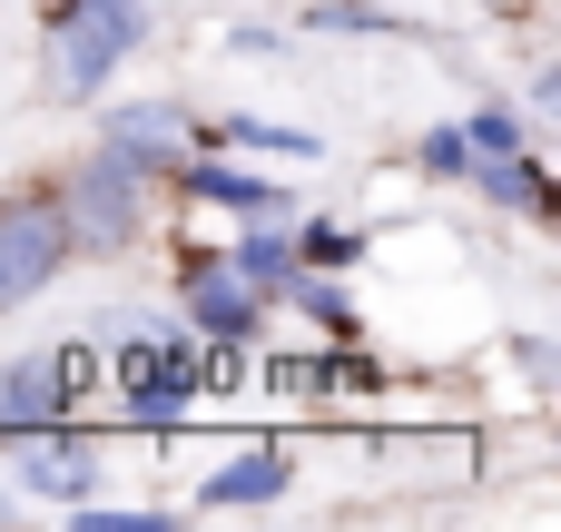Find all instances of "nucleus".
I'll use <instances>...</instances> for the list:
<instances>
[{"mask_svg":"<svg viewBox=\"0 0 561 532\" xmlns=\"http://www.w3.org/2000/svg\"><path fill=\"white\" fill-rule=\"evenodd\" d=\"M168 188L197 197V207H227V217H286V207H296L266 168H247V158H207V148H187V158L168 168Z\"/></svg>","mask_w":561,"mask_h":532,"instance_id":"6e6552de","label":"nucleus"},{"mask_svg":"<svg viewBox=\"0 0 561 532\" xmlns=\"http://www.w3.org/2000/svg\"><path fill=\"white\" fill-rule=\"evenodd\" d=\"M306 30H355V39H424V20H404V10H375V0H316V10H306Z\"/></svg>","mask_w":561,"mask_h":532,"instance_id":"4468645a","label":"nucleus"},{"mask_svg":"<svg viewBox=\"0 0 561 532\" xmlns=\"http://www.w3.org/2000/svg\"><path fill=\"white\" fill-rule=\"evenodd\" d=\"M414 168L424 178H463V128H424L414 138Z\"/></svg>","mask_w":561,"mask_h":532,"instance_id":"f3484780","label":"nucleus"},{"mask_svg":"<svg viewBox=\"0 0 561 532\" xmlns=\"http://www.w3.org/2000/svg\"><path fill=\"white\" fill-rule=\"evenodd\" d=\"M197 148H247V158H286V168H306V158H325V138L316 128H276V118H197Z\"/></svg>","mask_w":561,"mask_h":532,"instance_id":"f8f14e48","label":"nucleus"},{"mask_svg":"<svg viewBox=\"0 0 561 532\" xmlns=\"http://www.w3.org/2000/svg\"><path fill=\"white\" fill-rule=\"evenodd\" d=\"M59 415H69L59 355H20V365H0V444L39 434V425H59Z\"/></svg>","mask_w":561,"mask_h":532,"instance_id":"9d476101","label":"nucleus"},{"mask_svg":"<svg viewBox=\"0 0 561 532\" xmlns=\"http://www.w3.org/2000/svg\"><path fill=\"white\" fill-rule=\"evenodd\" d=\"M463 188L483 207H513V217H552V178H542V148H493V158H463Z\"/></svg>","mask_w":561,"mask_h":532,"instance_id":"1a4fd4ad","label":"nucleus"},{"mask_svg":"<svg viewBox=\"0 0 561 532\" xmlns=\"http://www.w3.org/2000/svg\"><path fill=\"white\" fill-rule=\"evenodd\" d=\"M148 207H158V178H138L128 158L89 148V158H79V178L59 188L69 257H128V247H138V227H148Z\"/></svg>","mask_w":561,"mask_h":532,"instance_id":"f03ea898","label":"nucleus"},{"mask_svg":"<svg viewBox=\"0 0 561 532\" xmlns=\"http://www.w3.org/2000/svg\"><path fill=\"white\" fill-rule=\"evenodd\" d=\"M454 128H463V158H493V148H533L523 109H503V99H473V118H454Z\"/></svg>","mask_w":561,"mask_h":532,"instance_id":"2eb2a0df","label":"nucleus"},{"mask_svg":"<svg viewBox=\"0 0 561 532\" xmlns=\"http://www.w3.org/2000/svg\"><path fill=\"white\" fill-rule=\"evenodd\" d=\"M227 267H237V276H256L266 296H286V276H296V237H286L276 217H256V227H237V237H227Z\"/></svg>","mask_w":561,"mask_h":532,"instance_id":"ddd939ff","label":"nucleus"},{"mask_svg":"<svg viewBox=\"0 0 561 532\" xmlns=\"http://www.w3.org/2000/svg\"><path fill=\"white\" fill-rule=\"evenodd\" d=\"M148 0H49V89L59 99H99L108 69L148 39Z\"/></svg>","mask_w":561,"mask_h":532,"instance_id":"f257e3e1","label":"nucleus"},{"mask_svg":"<svg viewBox=\"0 0 561 532\" xmlns=\"http://www.w3.org/2000/svg\"><path fill=\"white\" fill-rule=\"evenodd\" d=\"M20 494H39V503H89L99 494V434L89 425H39V434H20Z\"/></svg>","mask_w":561,"mask_h":532,"instance_id":"0eeeda50","label":"nucleus"},{"mask_svg":"<svg viewBox=\"0 0 561 532\" xmlns=\"http://www.w3.org/2000/svg\"><path fill=\"white\" fill-rule=\"evenodd\" d=\"M59 267H69V217H59V197H49V188H39V197H10V207H0V306L39 296Z\"/></svg>","mask_w":561,"mask_h":532,"instance_id":"423d86ee","label":"nucleus"},{"mask_svg":"<svg viewBox=\"0 0 561 532\" xmlns=\"http://www.w3.org/2000/svg\"><path fill=\"white\" fill-rule=\"evenodd\" d=\"M286 237H296V267H355V247H365V227H335V217H306Z\"/></svg>","mask_w":561,"mask_h":532,"instance_id":"dca6fc26","label":"nucleus"},{"mask_svg":"<svg viewBox=\"0 0 561 532\" xmlns=\"http://www.w3.org/2000/svg\"><path fill=\"white\" fill-rule=\"evenodd\" d=\"M178 306H187V326L207 336V346H256V326H266V286L256 276H237L227 267V247H187L178 257Z\"/></svg>","mask_w":561,"mask_h":532,"instance_id":"20e7f679","label":"nucleus"},{"mask_svg":"<svg viewBox=\"0 0 561 532\" xmlns=\"http://www.w3.org/2000/svg\"><path fill=\"white\" fill-rule=\"evenodd\" d=\"M99 148L168 188V168L197 148V109L187 99H118V109H99Z\"/></svg>","mask_w":561,"mask_h":532,"instance_id":"39448f33","label":"nucleus"},{"mask_svg":"<svg viewBox=\"0 0 561 532\" xmlns=\"http://www.w3.org/2000/svg\"><path fill=\"white\" fill-rule=\"evenodd\" d=\"M108 385H118V415L128 425H148V434H178L187 425V405L207 395V355H187V346H118L108 355Z\"/></svg>","mask_w":561,"mask_h":532,"instance_id":"7ed1b4c3","label":"nucleus"},{"mask_svg":"<svg viewBox=\"0 0 561 532\" xmlns=\"http://www.w3.org/2000/svg\"><path fill=\"white\" fill-rule=\"evenodd\" d=\"M296 484V464H286V444H247V454H227L207 484H197V513H237V503H276Z\"/></svg>","mask_w":561,"mask_h":532,"instance_id":"9b49d317","label":"nucleus"}]
</instances>
